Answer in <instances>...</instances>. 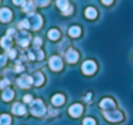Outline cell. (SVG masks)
<instances>
[{"label": "cell", "mask_w": 133, "mask_h": 125, "mask_svg": "<svg viewBox=\"0 0 133 125\" xmlns=\"http://www.w3.org/2000/svg\"><path fill=\"white\" fill-rule=\"evenodd\" d=\"M26 20H28V22H29V27H31V29H34V30L39 29L41 25H42V17H41L39 15L30 13Z\"/></svg>", "instance_id": "obj_1"}, {"label": "cell", "mask_w": 133, "mask_h": 125, "mask_svg": "<svg viewBox=\"0 0 133 125\" xmlns=\"http://www.w3.org/2000/svg\"><path fill=\"white\" fill-rule=\"evenodd\" d=\"M44 111H46V108H44V106H43V103L38 99V100H34L33 103H31V113L33 115H35V116H42L43 113H44Z\"/></svg>", "instance_id": "obj_2"}, {"label": "cell", "mask_w": 133, "mask_h": 125, "mask_svg": "<svg viewBox=\"0 0 133 125\" xmlns=\"http://www.w3.org/2000/svg\"><path fill=\"white\" fill-rule=\"evenodd\" d=\"M103 115H104V117L108 120V121H114V122H116V121H120L121 119H123V115L119 112V111H104L103 112Z\"/></svg>", "instance_id": "obj_3"}, {"label": "cell", "mask_w": 133, "mask_h": 125, "mask_svg": "<svg viewBox=\"0 0 133 125\" xmlns=\"http://www.w3.org/2000/svg\"><path fill=\"white\" fill-rule=\"evenodd\" d=\"M97 69V65H95V63L91 61V60H88L84 63V65H82V72L85 74H93Z\"/></svg>", "instance_id": "obj_4"}, {"label": "cell", "mask_w": 133, "mask_h": 125, "mask_svg": "<svg viewBox=\"0 0 133 125\" xmlns=\"http://www.w3.org/2000/svg\"><path fill=\"white\" fill-rule=\"evenodd\" d=\"M56 4H57V7L63 11L64 15H69V13H72V8L69 7L68 0H56Z\"/></svg>", "instance_id": "obj_5"}, {"label": "cell", "mask_w": 133, "mask_h": 125, "mask_svg": "<svg viewBox=\"0 0 133 125\" xmlns=\"http://www.w3.org/2000/svg\"><path fill=\"white\" fill-rule=\"evenodd\" d=\"M61 67H63V63H61L60 57L52 56V57L50 59V68H51L52 71H60Z\"/></svg>", "instance_id": "obj_6"}, {"label": "cell", "mask_w": 133, "mask_h": 125, "mask_svg": "<svg viewBox=\"0 0 133 125\" xmlns=\"http://www.w3.org/2000/svg\"><path fill=\"white\" fill-rule=\"evenodd\" d=\"M34 81H33V78L31 77H29V76H22L21 78H18V81H17V84H18V86H21V87H29L31 84H33Z\"/></svg>", "instance_id": "obj_7"}, {"label": "cell", "mask_w": 133, "mask_h": 125, "mask_svg": "<svg viewBox=\"0 0 133 125\" xmlns=\"http://www.w3.org/2000/svg\"><path fill=\"white\" fill-rule=\"evenodd\" d=\"M11 18H12V12H11L8 8H3V9H0V21H3V22H8Z\"/></svg>", "instance_id": "obj_8"}, {"label": "cell", "mask_w": 133, "mask_h": 125, "mask_svg": "<svg viewBox=\"0 0 133 125\" xmlns=\"http://www.w3.org/2000/svg\"><path fill=\"white\" fill-rule=\"evenodd\" d=\"M65 57H66V61L68 63H76L78 60V53L75 51V50H68L65 53Z\"/></svg>", "instance_id": "obj_9"}, {"label": "cell", "mask_w": 133, "mask_h": 125, "mask_svg": "<svg viewBox=\"0 0 133 125\" xmlns=\"http://www.w3.org/2000/svg\"><path fill=\"white\" fill-rule=\"evenodd\" d=\"M17 42H18V44H21V46H28L29 44V42H30V35L29 34H26V33H21L18 37H17Z\"/></svg>", "instance_id": "obj_10"}, {"label": "cell", "mask_w": 133, "mask_h": 125, "mask_svg": "<svg viewBox=\"0 0 133 125\" xmlns=\"http://www.w3.org/2000/svg\"><path fill=\"white\" fill-rule=\"evenodd\" d=\"M101 107H102L104 111L114 109V107H115V103L112 102V99H108V98H106V99H103V100L101 102Z\"/></svg>", "instance_id": "obj_11"}, {"label": "cell", "mask_w": 133, "mask_h": 125, "mask_svg": "<svg viewBox=\"0 0 133 125\" xmlns=\"http://www.w3.org/2000/svg\"><path fill=\"white\" fill-rule=\"evenodd\" d=\"M81 112H82V107H81L80 104H73V106L69 108V113H71V116H73V117H78V116L81 115Z\"/></svg>", "instance_id": "obj_12"}, {"label": "cell", "mask_w": 133, "mask_h": 125, "mask_svg": "<svg viewBox=\"0 0 133 125\" xmlns=\"http://www.w3.org/2000/svg\"><path fill=\"white\" fill-rule=\"evenodd\" d=\"M12 111H13L15 115H25V112H26L25 107H24L22 104H20V103H16V104L13 106Z\"/></svg>", "instance_id": "obj_13"}, {"label": "cell", "mask_w": 133, "mask_h": 125, "mask_svg": "<svg viewBox=\"0 0 133 125\" xmlns=\"http://www.w3.org/2000/svg\"><path fill=\"white\" fill-rule=\"evenodd\" d=\"M64 103V96L61 94H56L52 96V104L54 106H61Z\"/></svg>", "instance_id": "obj_14"}, {"label": "cell", "mask_w": 133, "mask_h": 125, "mask_svg": "<svg viewBox=\"0 0 133 125\" xmlns=\"http://www.w3.org/2000/svg\"><path fill=\"white\" fill-rule=\"evenodd\" d=\"M2 46H3V48H5V50H11V44H12V40H11V38L9 37H4V38H2Z\"/></svg>", "instance_id": "obj_15"}, {"label": "cell", "mask_w": 133, "mask_h": 125, "mask_svg": "<svg viewBox=\"0 0 133 125\" xmlns=\"http://www.w3.org/2000/svg\"><path fill=\"white\" fill-rule=\"evenodd\" d=\"M13 95H15L13 90H11V89H5L4 93H3V99H4L5 102H8V100H11V99L13 98Z\"/></svg>", "instance_id": "obj_16"}, {"label": "cell", "mask_w": 133, "mask_h": 125, "mask_svg": "<svg viewBox=\"0 0 133 125\" xmlns=\"http://www.w3.org/2000/svg\"><path fill=\"white\" fill-rule=\"evenodd\" d=\"M85 16H86L88 18H95V17H97V11H95L94 8L89 7V8L85 11Z\"/></svg>", "instance_id": "obj_17"}, {"label": "cell", "mask_w": 133, "mask_h": 125, "mask_svg": "<svg viewBox=\"0 0 133 125\" xmlns=\"http://www.w3.org/2000/svg\"><path fill=\"white\" fill-rule=\"evenodd\" d=\"M69 35L71 37H73V38H76V37H78L80 34H81V29L78 27V26H73V27H71L69 29Z\"/></svg>", "instance_id": "obj_18"}, {"label": "cell", "mask_w": 133, "mask_h": 125, "mask_svg": "<svg viewBox=\"0 0 133 125\" xmlns=\"http://www.w3.org/2000/svg\"><path fill=\"white\" fill-rule=\"evenodd\" d=\"M59 37H60V33H59L56 29H52V30L48 31V38H50V39L56 40V39H59Z\"/></svg>", "instance_id": "obj_19"}, {"label": "cell", "mask_w": 133, "mask_h": 125, "mask_svg": "<svg viewBox=\"0 0 133 125\" xmlns=\"http://www.w3.org/2000/svg\"><path fill=\"white\" fill-rule=\"evenodd\" d=\"M11 124V117L8 115L0 116V125H9Z\"/></svg>", "instance_id": "obj_20"}, {"label": "cell", "mask_w": 133, "mask_h": 125, "mask_svg": "<svg viewBox=\"0 0 133 125\" xmlns=\"http://www.w3.org/2000/svg\"><path fill=\"white\" fill-rule=\"evenodd\" d=\"M33 9H34V4H33L31 0H29V2H26V3L24 4V11H25V12H31Z\"/></svg>", "instance_id": "obj_21"}, {"label": "cell", "mask_w": 133, "mask_h": 125, "mask_svg": "<svg viewBox=\"0 0 133 125\" xmlns=\"http://www.w3.org/2000/svg\"><path fill=\"white\" fill-rule=\"evenodd\" d=\"M34 84H35L37 86H39V85H42V84H43V76H42V73H37V74H35Z\"/></svg>", "instance_id": "obj_22"}, {"label": "cell", "mask_w": 133, "mask_h": 125, "mask_svg": "<svg viewBox=\"0 0 133 125\" xmlns=\"http://www.w3.org/2000/svg\"><path fill=\"white\" fill-rule=\"evenodd\" d=\"M35 3H37V5H39V7H46V5L50 3V0H35Z\"/></svg>", "instance_id": "obj_23"}, {"label": "cell", "mask_w": 133, "mask_h": 125, "mask_svg": "<svg viewBox=\"0 0 133 125\" xmlns=\"http://www.w3.org/2000/svg\"><path fill=\"white\" fill-rule=\"evenodd\" d=\"M84 125H95V121H94L93 119L88 117V119H85V120H84Z\"/></svg>", "instance_id": "obj_24"}, {"label": "cell", "mask_w": 133, "mask_h": 125, "mask_svg": "<svg viewBox=\"0 0 133 125\" xmlns=\"http://www.w3.org/2000/svg\"><path fill=\"white\" fill-rule=\"evenodd\" d=\"M8 85H9V81H8V80H3V81H0V87H2V89L7 87Z\"/></svg>", "instance_id": "obj_25"}, {"label": "cell", "mask_w": 133, "mask_h": 125, "mask_svg": "<svg viewBox=\"0 0 133 125\" xmlns=\"http://www.w3.org/2000/svg\"><path fill=\"white\" fill-rule=\"evenodd\" d=\"M5 60H7V57L4 55H0V67H3L5 64Z\"/></svg>", "instance_id": "obj_26"}, {"label": "cell", "mask_w": 133, "mask_h": 125, "mask_svg": "<svg viewBox=\"0 0 133 125\" xmlns=\"http://www.w3.org/2000/svg\"><path fill=\"white\" fill-rule=\"evenodd\" d=\"M34 44H35V47L41 46V44H42V39H41V38H35V39H34Z\"/></svg>", "instance_id": "obj_27"}, {"label": "cell", "mask_w": 133, "mask_h": 125, "mask_svg": "<svg viewBox=\"0 0 133 125\" xmlns=\"http://www.w3.org/2000/svg\"><path fill=\"white\" fill-rule=\"evenodd\" d=\"M13 3L16 5H24L25 4V0H13Z\"/></svg>", "instance_id": "obj_28"}, {"label": "cell", "mask_w": 133, "mask_h": 125, "mask_svg": "<svg viewBox=\"0 0 133 125\" xmlns=\"http://www.w3.org/2000/svg\"><path fill=\"white\" fill-rule=\"evenodd\" d=\"M8 55H9V57H12V59H13V57L16 56V51H15V50H9Z\"/></svg>", "instance_id": "obj_29"}, {"label": "cell", "mask_w": 133, "mask_h": 125, "mask_svg": "<svg viewBox=\"0 0 133 125\" xmlns=\"http://www.w3.org/2000/svg\"><path fill=\"white\" fill-rule=\"evenodd\" d=\"M24 100H25L26 103H30V102H31V95H25V96H24Z\"/></svg>", "instance_id": "obj_30"}, {"label": "cell", "mask_w": 133, "mask_h": 125, "mask_svg": "<svg viewBox=\"0 0 133 125\" xmlns=\"http://www.w3.org/2000/svg\"><path fill=\"white\" fill-rule=\"evenodd\" d=\"M102 3H103V4H106V5H108V4H111V3H112V0H102Z\"/></svg>", "instance_id": "obj_31"}]
</instances>
